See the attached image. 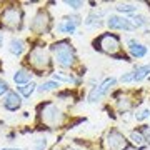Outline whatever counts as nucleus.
<instances>
[{"label": "nucleus", "mask_w": 150, "mask_h": 150, "mask_svg": "<svg viewBox=\"0 0 150 150\" xmlns=\"http://www.w3.org/2000/svg\"><path fill=\"white\" fill-rule=\"evenodd\" d=\"M52 52L55 55V60L60 67L64 69H70L75 64V48L70 45L67 40L57 42L52 45Z\"/></svg>", "instance_id": "nucleus-1"}, {"label": "nucleus", "mask_w": 150, "mask_h": 150, "mask_svg": "<svg viewBox=\"0 0 150 150\" xmlns=\"http://www.w3.org/2000/svg\"><path fill=\"white\" fill-rule=\"evenodd\" d=\"M93 48L95 50H100L103 54L112 55V57H117L118 52H120V38L115 35V33H102L98 38L93 40Z\"/></svg>", "instance_id": "nucleus-2"}, {"label": "nucleus", "mask_w": 150, "mask_h": 150, "mask_svg": "<svg viewBox=\"0 0 150 150\" xmlns=\"http://www.w3.org/2000/svg\"><path fill=\"white\" fill-rule=\"evenodd\" d=\"M38 112H40V120L42 123L48 125V127H57L62 123V118H64V113L60 108H57V105H54L52 102L42 103L38 107Z\"/></svg>", "instance_id": "nucleus-3"}, {"label": "nucleus", "mask_w": 150, "mask_h": 150, "mask_svg": "<svg viewBox=\"0 0 150 150\" xmlns=\"http://www.w3.org/2000/svg\"><path fill=\"white\" fill-rule=\"evenodd\" d=\"M22 20H23V12L17 7H8L0 15L2 25L8 30H18L22 27Z\"/></svg>", "instance_id": "nucleus-4"}, {"label": "nucleus", "mask_w": 150, "mask_h": 150, "mask_svg": "<svg viewBox=\"0 0 150 150\" xmlns=\"http://www.w3.org/2000/svg\"><path fill=\"white\" fill-rule=\"evenodd\" d=\"M28 62L35 70H45L50 65V55L43 47H35L28 54Z\"/></svg>", "instance_id": "nucleus-5"}, {"label": "nucleus", "mask_w": 150, "mask_h": 150, "mask_svg": "<svg viewBox=\"0 0 150 150\" xmlns=\"http://www.w3.org/2000/svg\"><path fill=\"white\" fill-rule=\"evenodd\" d=\"M105 145H107L108 150H127L129 149V140L118 130L112 129L105 137Z\"/></svg>", "instance_id": "nucleus-6"}, {"label": "nucleus", "mask_w": 150, "mask_h": 150, "mask_svg": "<svg viewBox=\"0 0 150 150\" xmlns=\"http://www.w3.org/2000/svg\"><path fill=\"white\" fill-rule=\"evenodd\" d=\"M48 28H50V15L45 10H38L33 20L30 22V30L37 35H42L48 32Z\"/></svg>", "instance_id": "nucleus-7"}, {"label": "nucleus", "mask_w": 150, "mask_h": 150, "mask_svg": "<svg viewBox=\"0 0 150 150\" xmlns=\"http://www.w3.org/2000/svg\"><path fill=\"white\" fill-rule=\"evenodd\" d=\"M115 83H117V79H113V77H110V79H105V80H103L100 85H97V87H93V88H92L90 95H88V102H90V103L98 102L102 97H105L108 92H110V88H112Z\"/></svg>", "instance_id": "nucleus-8"}, {"label": "nucleus", "mask_w": 150, "mask_h": 150, "mask_svg": "<svg viewBox=\"0 0 150 150\" xmlns=\"http://www.w3.org/2000/svg\"><path fill=\"white\" fill-rule=\"evenodd\" d=\"M150 74V64L147 65H142V67H137L135 70L129 72V74H125L120 77V82L122 83H130V82H140L144 80L145 77H149Z\"/></svg>", "instance_id": "nucleus-9"}, {"label": "nucleus", "mask_w": 150, "mask_h": 150, "mask_svg": "<svg viewBox=\"0 0 150 150\" xmlns=\"http://www.w3.org/2000/svg\"><path fill=\"white\" fill-rule=\"evenodd\" d=\"M107 25L108 28H112V30H135V27L132 25V22L130 18H125V17H118V15H110L107 18Z\"/></svg>", "instance_id": "nucleus-10"}, {"label": "nucleus", "mask_w": 150, "mask_h": 150, "mask_svg": "<svg viewBox=\"0 0 150 150\" xmlns=\"http://www.w3.org/2000/svg\"><path fill=\"white\" fill-rule=\"evenodd\" d=\"M79 23H80V18H79V17H75V15L74 17H65L64 22L57 25V30L62 32V33H75Z\"/></svg>", "instance_id": "nucleus-11"}, {"label": "nucleus", "mask_w": 150, "mask_h": 150, "mask_svg": "<svg viewBox=\"0 0 150 150\" xmlns=\"http://www.w3.org/2000/svg\"><path fill=\"white\" fill-rule=\"evenodd\" d=\"M20 107H22L20 95H17V92H7L5 98H4V108L5 110H10V112H15Z\"/></svg>", "instance_id": "nucleus-12"}, {"label": "nucleus", "mask_w": 150, "mask_h": 150, "mask_svg": "<svg viewBox=\"0 0 150 150\" xmlns=\"http://www.w3.org/2000/svg\"><path fill=\"white\" fill-rule=\"evenodd\" d=\"M127 45H129V52L134 59H142V57H145L147 52H149L145 45L139 43L137 40H134V38H129V40H127Z\"/></svg>", "instance_id": "nucleus-13"}, {"label": "nucleus", "mask_w": 150, "mask_h": 150, "mask_svg": "<svg viewBox=\"0 0 150 150\" xmlns=\"http://www.w3.org/2000/svg\"><path fill=\"white\" fill-rule=\"evenodd\" d=\"M30 80H32V74L28 70L20 69L13 74V82L17 85H27V83H30Z\"/></svg>", "instance_id": "nucleus-14"}, {"label": "nucleus", "mask_w": 150, "mask_h": 150, "mask_svg": "<svg viewBox=\"0 0 150 150\" xmlns=\"http://www.w3.org/2000/svg\"><path fill=\"white\" fill-rule=\"evenodd\" d=\"M23 50H25V43H23V40L22 38H12L10 43H8V52H10L12 55H22L23 54Z\"/></svg>", "instance_id": "nucleus-15"}, {"label": "nucleus", "mask_w": 150, "mask_h": 150, "mask_svg": "<svg viewBox=\"0 0 150 150\" xmlns=\"http://www.w3.org/2000/svg\"><path fill=\"white\" fill-rule=\"evenodd\" d=\"M100 17H102V13H90V15H87L83 23H85L87 27H100V25H102Z\"/></svg>", "instance_id": "nucleus-16"}, {"label": "nucleus", "mask_w": 150, "mask_h": 150, "mask_svg": "<svg viewBox=\"0 0 150 150\" xmlns=\"http://www.w3.org/2000/svg\"><path fill=\"white\" fill-rule=\"evenodd\" d=\"M130 22H132V25H134L135 28H139V27H144V25H147V23H149V18H147V17L145 15H132V18H130Z\"/></svg>", "instance_id": "nucleus-17"}, {"label": "nucleus", "mask_w": 150, "mask_h": 150, "mask_svg": "<svg viewBox=\"0 0 150 150\" xmlns=\"http://www.w3.org/2000/svg\"><path fill=\"white\" fill-rule=\"evenodd\" d=\"M117 10L118 12H123V13H135V12L139 10V7L134 5V4H118Z\"/></svg>", "instance_id": "nucleus-18"}, {"label": "nucleus", "mask_w": 150, "mask_h": 150, "mask_svg": "<svg viewBox=\"0 0 150 150\" xmlns=\"http://www.w3.org/2000/svg\"><path fill=\"white\" fill-rule=\"evenodd\" d=\"M35 83H33V82H30V83H27V85H22V87H18V88H17V90L20 92L22 95L23 97H30L33 93V92H35Z\"/></svg>", "instance_id": "nucleus-19"}, {"label": "nucleus", "mask_w": 150, "mask_h": 150, "mask_svg": "<svg viewBox=\"0 0 150 150\" xmlns=\"http://www.w3.org/2000/svg\"><path fill=\"white\" fill-rule=\"evenodd\" d=\"M117 108L120 110V112H127V110L132 108V102H130L127 97H122V98L117 100Z\"/></svg>", "instance_id": "nucleus-20"}, {"label": "nucleus", "mask_w": 150, "mask_h": 150, "mask_svg": "<svg viewBox=\"0 0 150 150\" xmlns=\"http://www.w3.org/2000/svg\"><path fill=\"white\" fill-rule=\"evenodd\" d=\"M54 77L55 82H67V83H77V79L75 77H72V75H60V74H54L52 75Z\"/></svg>", "instance_id": "nucleus-21"}, {"label": "nucleus", "mask_w": 150, "mask_h": 150, "mask_svg": "<svg viewBox=\"0 0 150 150\" xmlns=\"http://www.w3.org/2000/svg\"><path fill=\"white\" fill-rule=\"evenodd\" d=\"M57 87H59V82L48 80V82H43V83L38 87L37 90H38V92H50V90H54V88H57Z\"/></svg>", "instance_id": "nucleus-22"}, {"label": "nucleus", "mask_w": 150, "mask_h": 150, "mask_svg": "<svg viewBox=\"0 0 150 150\" xmlns=\"http://www.w3.org/2000/svg\"><path fill=\"white\" fill-rule=\"evenodd\" d=\"M130 139H132V142L137 145L144 144V135H142V132H137V130H134V132H130Z\"/></svg>", "instance_id": "nucleus-23"}, {"label": "nucleus", "mask_w": 150, "mask_h": 150, "mask_svg": "<svg viewBox=\"0 0 150 150\" xmlns=\"http://www.w3.org/2000/svg\"><path fill=\"white\" fill-rule=\"evenodd\" d=\"M147 117H150V110H149V108H144V110H140V112H137V113H135V118H137L139 122L145 120Z\"/></svg>", "instance_id": "nucleus-24"}, {"label": "nucleus", "mask_w": 150, "mask_h": 150, "mask_svg": "<svg viewBox=\"0 0 150 150\" xmlns=\"http://www.w3.org/2000/svg\"><path fill=\"white\" fill-rule=\"evenodd\" d=\"M47 149V139L35 140V150H45Z\"/></svg>", "instance_id": "nucleus-25"}, {"label": "nucleus", "mask_w": 150, "mask_h": 150, "mask_svg": "<svg viewBox=\"0 0 150 150\" xmlns=\"http://www.w3.org/2000/svg\"><path fill=\"white\" fill-rule=\"evenodd\" d=\"M65 5H69V7H72L74 10H77V8L83 7V2H74V0H67V2H65Z\"/></svg>", "instance_id": "nucleus-26"}, {"label": "nucleus", "mask_w": 150, "mask_h": 150, "mask_svg": "<svg viewBox=\"0 0 150 150\" xmlns=\"http://www.w3.org/2000/svg\"><path fill=\"white\" fill-rule=\"evenodd\" d=\"M142 135H144V139L147 144H150V125H145L144 129H142Z\"/></svg>", "instance_id": "nucleus-27"}, {"label": "nucleus", "mask_w": 150, "mask_h": 150, "mask_svg": "<svg viewBox=\"0 0 150 150\" xmlns=\"http://www.w3.org/2000/svg\"><path fill=\"white\" fill-rule=\"evenodd\" d=\"M8 92V85H7V82L4 79H0V95L2 93H7Z\"/></svg>", "instance_id": "nucleus-28"}, {"label": "nucleus", "mask_w": 150, "mask_h": 150, "mask_svg": "<svg viewBox=\"0 0 150 150\" xmlns=\"http://www.w3.org/2000/svg\"><path fill=\"white\" fill-rule=\"evenodd\" d=\"M2 45H4V37L0 35V47H2Z\"/></svg>", "instance_id": "nucleus-29"}, {"label": "nucleus", "mask_w": 150, "mask_h": 150, "mask_svg": "<svg viewBox=\"0 0 150 150\" xmlns=\"http://www.w3.org/2000/svg\"><path fill=\"white\" fill-rule=\"evenodd\" d=\"M0 150H22V149H0Z\"/></svg>", "instance_id": "nucleus-30"}]
</instances>
